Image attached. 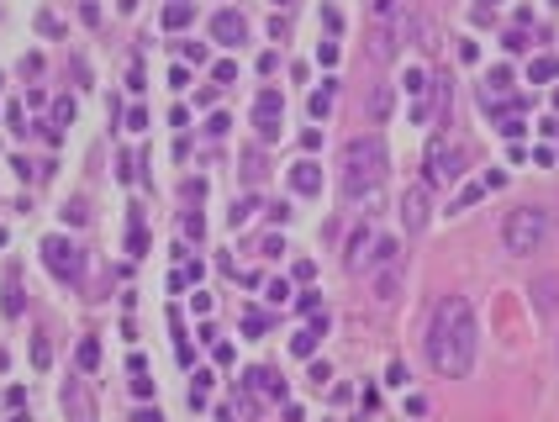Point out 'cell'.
Returning <instances> with one entry per match:
<instances>
[{"label": "cell", "instance_id": "23", "mask_svg": "<svg viewBox=\"0 0 559 422\" xmlns=\"http://www.w3.org/2000/svg\"><path fill=\"white\" fill-rule=\"evenodd\" d=\"M253 127H259V138H264V143H275V138H280V116H253Z\"/></svg>", "mask_w": 559, "mask_h": 422}, {"label": "cell", "instance_id": "26", "mask_svg": "<svg viewBox=\"0 0 559 422\" xmlns=\"http://www.w3.org/2000/svg\"><path fill=\"white\" fill-rule=\"evenodd\" d=\"M211 74H217V85H232V80H238V64H232V59H222Z\"/></svg>", "mask_w": 559, "mask_h": 422}, {"label": "cell", "instance_id": "7", "mask_svg": "<svg viewBox=\"0 0 559 422\" xmlns=\"http://www.w3.org/2000/svg\"><path fill=\"white\" fill-rule=\"evenodd\" d=\"M370 296H375V306H396L401 296H407V275H401V270H375Z\"/></svg>", "mask_w": 559, "mask_h": 422}, {"label": "cell", "instance_id": "20", "mask_svg": "<svg viewBox=\"0 0 559 422\" xmlns=\"http://www.w3.org/2000/svg\"><path fill=\"white\" fill-rule=\"evenodd\" d=\"M74 359H80V370H95V364H100V343H95V338H85Z\"/></svg>", "mask_w": 559, "mask_h": 422}, {"label": "cell", "instance_id": "10", "mask_svg": "<svg viewBox=\"0 0 559 422\" xmlns=\"http://www.w3.org/2000/svg\"><path fill=\"white\" fill-rule=\"evenodd\" d=\"M211 32H217V42H227V48H238V42L248 37V21H243L238 11H217V21H211Z\"/></svg>", "mask_w": 559, "mask_h": 422}, {"label": "cell", "instance_id": "15", "mask_svg": "<svg viewBox=\"0 0 559 422\" xmlns=\"http://www.w3.org/2000/svg\"><path fill=\"white\" fill-rule=\"evenodd\" d=\"M253 116H285V101H280V90H259V101H253Z\"/></svg>", "mask_w": 559, "mask_h": 422}, {"label": "cell", "instance_id": "31", "mask_svg": "<svg viewBox=\"0 0 559 422\" xmlns=\"http://www.w3.org/2000/svg\"><path fill=\"white\" fill-rule=\"evenodd\" d=\"M6 121H11L16 132H27V116H21V106H6Z\"/></svg>", "mask_w": 559, "mask_h": 422}, {"label": "cell", "instance_id": "19", "mask_svg": "<svg viewBox=\"0 0 559 422\" xmlns=\"http://www.w3.org/2000/svg\"><path fill=\"white\" fill-rule=\"evenodd\" d=\"M327 111H332V80H327V85H322V90H317V95H311V116H317V121H322V116H327Z\"/></svg>", "mask_w": 559, "mask_h": 422}, {"label": "cell", "instance_id": "17", "mask_svg": "<svg viewBox=\"0 0 559 422\" xmlns=\"http://www.w3.org/2000/svg\"><path fill=\"white\" fill-rule=\"evenodd\" d=\"M6 317H21V275H6Z\"/></svg>", "mask_w": 559, "mask_h": 422}, {"label": "cell", "instance_id": "25", "mask_svg": "<svg viewBox=\"0 0 559 422\" xmlns=\"http://www.w3.org/2000/svg\"><path fill=\"white\" fill-rule=\"evenodd\" d=\"M185 21H190V6H185V0H180V6H169V11H164V27H185Z\"/></svg>", "mask_w": 559, "mask_h": 422}, {"label": "cell", "instance_id": "18", "mask_svg": "<svg viewBox=\"0 0 559 422\" xmlns=\"http://www.w3.org/2000/svg\"><path fill=\"white\" fill-rule=\"evenodd\" d=\"M253 211H259V201H253V195H243V201H232V211H227V217H232V227H243V222H248Z\"/></svg>", "mask_w": 559, "mask_h": 422}, {"label": "cell", "instance_id": "9", "mask_svg": "<svg viewBox=\"0 0 559 422\" xmlns=\"http://www.w3.org/2000/svg\"><path fill=\"white\" fill-rule=\"evenodd\" d=\"M528 296H533V312L539 317H559V275H539Z\"/></svg>", "mask_w": 559, "mask_h": 422}, {"label": "cell", "instance_id": "4", "mask_svg": "<svg viewBox=\"0 0 559 422\" xmlns=\"http://www.w3.org/2000/svg\"><path fill=\"white\" fill-rule=\"evenodd\" d=\"M469 164V148L454 138H433L428 143V185H454Z\"/></svg>", "mask_w": 559, "mask_h": 422}, {"label": "cell", "instance_id": "22", "mask_svg": "<svg viewBox=\"0 0 559 422\" xmlns=\"http://www.w3.org/2000/svg\"><path fill=\"white\" fill-rule=\"evenodd\" d=\"M311 349H317V332H311V327H306V332H296V338H290V354H301V359H306Z\"/></svg>", "mask_w": 559, "mask_h": 422}, {"label": "cell", "instance_id": "11", "mask_svg": "<svg viewBox=\"0 0 559 422\" xmlns=\"http://www.w3.org/2000/svg\"><path fill=\"white\" fill-rule=\"evenodd\" d=\"M290 185H296L301 195H317V191H322V169H317L311 159H301L296 169H290Z\"/></svg>", "mask_w": 559, "mask_h": 422}, {"label": "cell", "instance_id": "1", "mask_svg": "<svg viewBox=\"0 0 559 422\" xmlns=\"http://www.w3.org/2000/svg\"><path fill=\"white\" fill-rule=\"evenodd\" d=\"M422 349H428L433 375H443V380H464V375L475 370V354H480L475 306H469L464 296H443V301L433 306V322H428Z\"/></svg>", "mask_w": 559, "mask_h": 422}, {"label": "cell", "instance_id": "6", "mask_svg": "<svg viewBox=\"0 0 559 422\" xmlns=\"http://www.w3.org/2000/svg\"><path fill=\"white\" fill-rule=\"evenodd\" d=\"M42 253H48V270L59 275V280H80V248H74L69 238H48Z\"/></svg>", "mask_w": 559, "mask_h": 422}, {"label": "cell", "instance_id": "3", "mask_svg": "<svg viewBox=\"0 0 559 422\" xmlns=\"http://www.w3.org/2000/svg\"><path fill=\"white\" fill-rule=\"evenodd\" d=\"M549 243V211L543 206H517L501 222V248L507 253H539Z\"/></svg>", "mask_w": 559, "mask_h": 422}, {"label": "cell", "instance_id": "2", "mask_svg": "<svg viewBox=\"0 0 559 422\" xmlns=\"http://www.w3.org/2000/svg\"><path fill=\"white\" fill-rule=\"evenodd\" d=\"M380 185H385V143L375 132H359L338 153V191L343 201H370Z\"/></svg>", "mask_w": 559, "mask_h": 422}, {"label": "cell", "instance_id": "12", "mask_svg": "<svg viewBox=\"0 0 559 422\" xmlns=\"http://www.w3.org/2000/svg\"><path fill=\"white\" fill-rule=\"evenodd\" d=\"M396 259H401V243L396 238H380V243H370V270H396Z\"/></svg>", "mask_w": 559, "mask_h": 422}, {"label": "cell", "instance_id": "21", "mask_svg": "<svg viewBox=\"0 0 559 422\" xmlns=\"http://www.w3.org/2000/svg\"><path fill=\"white\" fill-rule=\"evenodd\" d=\"M554 74H559V59H533V69H528V80H554Z\"/></svg>", "mask_w": 559, "mask_h": 422}, {"label": "cell", "instance_id": "24", "mask_svg": "<svg viewBox=\"0 0 559 422\" xmlns=\"http://www.w3.org/2000/svg\"><path fill=\"white\" fill-rule=\"evenodd\" d=\"M370 16L375 21H396V0H370Z\"/></svg>", "mask_w": 559, "mask_h": 422}, {"label": "cell", "instance_id": "30", "mask_svg": "<svg viewBox=\"0 0 559 422\" xmlns=\"http://www.w3.org/2000/svg\"><path fill=\"white\" fill-rule=\"evenodd\" d=\"M507 48L522 53V48H533V42H528V32H507Z\"/></svg>", "mask_w": 559, "mask_h": 422}, {"label": "cell", "instance_id": "14", "mask_svg": "<svg viewBox=\"0 0 559 422\" xmlns=\"http://www.w3.org/2000/svg\"><path fill=\"white\" fill-rule=\"evenodd\" d=\"M390 106H396V90H390V85H375V95H370V121H385Z\"/></svg>", "mask_w": 559, "mask_h": 422}, {"label": "cell", "instance_id": "8", "mask_svg": "<svg viewBox=\"0 0 559 422\" xmlns=\"http://www.w3.org/2000/svg\"><path fill=\"white\" fill-rule=\"evenodd\" d=\"M396 42H401V21H375L370 27V59L390 64L396 59Z\"/></svg>", "mask_w": 559, "mask_h": 422}, {"label": "cell", "instance_id": "5", "mask_svg": "<svg viewBox=\"0 0 559 422\" xmlns=\"http://www.w3.org/2000/svg\"><path fill=\"white\" fill-rule=\"evenodd\" d=\"M433 222V201H428V180L407 185V195H401V227L407 232H422Z\"/></svg>", "mask_w": 559, "mask_h": 422}, {"label": "cell", "instance_id": "32", "mask_svg": "<svg viewBox=\"0 0 559 422\" xmlns=\"http://www.w3.org/2000/svg\"><path fill=\"white\" fill-rule=\"evenodd\" d=\"M264 327H270V322H264L259 312H248V317H243V332H264Z\"/></svg>", "mask_w": 559, "mask_h": 422}, {"label": "cell", "instance_id": "27", "mask_svg": "<svg viewBox=\"0 0 559 422\" xmlns=\"http://www.w3.org/2000/svg\"><path fill=\"white\" fill-rule=\"evenodd\" d=\"M48 359H53V349L37 338V343H32V364H37V370H48Z\"/></svg>", "mask_w": 559, "mask_h": 422}, {"label": "cell", "instance_id": "28", "mask_svg": "<svg viewBox=\"0 0 559 422\" xmlns=\"http://www.w3.org/2000/svg\"><path fill=\"white\" fill-rule=\"evenodd\" d=\"M306 380H311V385H317V391H322V385H327V380H332V370H327V364H322V359H317V364H311V375H306Z\"/></svg>", "mask_w": 559, "mask_h": 422}, {"label": "cell", "instance_id": "29", "mask_svg": "<svg viewBox=\"0 0 559 422\" xmlns=\"http://www.w3.org/2000/svg\"><path fill=\"white\" fill-rule=\"evenodd\" d=\"M270 301H275V306L290 301V285H285V280H270Z\"/></svg>", "mask_w": 559, "mask_h": 422}, {"label": "cell", "instance_id": "13", "mask_svg": "<svg viewBox=\"0 0 559 422\" xmlns=\"http://www.w3.org/2000/svg\"><path fill=\"white\" fill-rule=\"evenodd\" d=\"M370 227H354L349 232V253H343V259H349V270H359V264H364V248H370Z\"/></svg>", "mask_w": 559, "mask_h": 422}, {"label": "cell", "instance_id": "16", "mask_svg": "<svg viewBox=\"0 0 559 422\" xmlns=\"http://www.w3.org/2000/svg\"><path fill=\"white\" fill-rule=\"evenodd\" d=\"M507 90H512V69H507V64H496L491 80H486V101H491V95H507Z\"/></svg>", "mask_w": 559, "mask_h": 422}]
</instances>
